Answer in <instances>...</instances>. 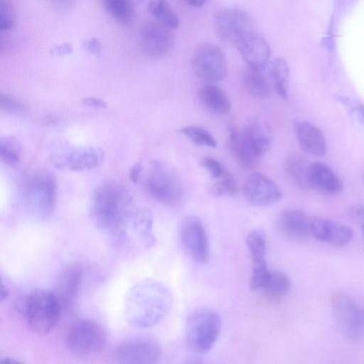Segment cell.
<instances>
[{
	"mask_svg": "<svg viewBox=\"0 0 364 364\" xmlns=\"http://www.w3.org/2000/svg\"><path fill=\"white\" fill-rule=\"evenodd\" d=\"M0 107L2 110L11 114H21L25 110V106L21 101L2 93L0 95Z\"/></svg>",
	"mask_w": 364,
	"mask_h": 364,
	"instance_id": "37",
	"label": "cell"
},
{
	"mask_svg": "<svg viewBox=\"0 0 364 364\" xmlns=\"http://www.w3.org/2000/svg\"><path fill=\"white\" fill-rule=\"evenodd\" d=\"M353 112L356 113L360 121L364 123V105L360 102L355 104Z\"/></svg>",
	"mask_w": 364,
	"mask_h": 364,
	"instance_id": "43",
	"label": "cell"
},
{
	"mask_svg": "<svg viewBox=\"0 0 364 364\" xmlns=\"http://www.w3.org/2000/svg\"><path fill=\"white\" fill-rule=\"evenodd\" d=\"M294 131L300 147L305 152L322 156L326 151V139L322 132L314 124L296 120L294 122Z\"/></svg>",
	"mask_w": 364,
	"mask_h": 364,
	"instance_id": "22",
	"label": "cell"
},
{
	"mask_svg": "<svg viewBox=\"0 0 364 364\" xmlns=\"http://www.w3.org/2000/svg\"><path fill=\"white\" fill-rule=\"evenodd\" d=\"M56 193V181L53 173L43 169L36 171L23 183V205L31 215L47 218L54 211Z\"/></svg>",
	"mask_w": 364,
	"mask_h": 364,
	"instance_id": "4",
	"label": "cell"
},
{
	"mask_svg": "<svg viewBox=\"0 0 364 364\" xmlns=\"http://www.w3.org/2000/svg\"><path fill=\"white\" fill-rule=\"evenodd\" d=\"M153 222L151 211L134 207L123 224L107 235L109 242L111 245L119 247L124 246L130 237H137L144 247L149 248L155 244Z\"/></svg>",
	"mask_w": 364,
	"mask_h": 364,
	"instance_id": "9",
	"label": "cell"
},
{
	"mask_svg": "<svg viewBox=\"0 0 364 364\" xmlns=\"http://www.w3.org/2000/svg\"><path fill=\"white\" fill-rule=\"evenodd\" d=\"M142 172V167L140 164H135L130 169L129 177L134 183H139Z\"/></svg>",
	"mask_w": 364,
	"mask_h": 364,
	"instance_id": "42",
	"label": "cell"
},
{
	"mask_svg": "<svg viewBox=\"0 0 364 364\" xmlns=\"http://www.w3.org/2000/svg\"><path fill=\"white\" fill-rule=\"evenodd\" d=\"M291 282L284 273L271 270L268 280L262 291L268 296L278 299L284 296L289 290Z\"/></svg>",
	"mask_w": 364,
	"mask_h": 364,
	"instance_id": "31",
	"label": "cell"
},
{
	"mask_svg": "<svg viewBox=\"0 0 364 364\" xmlns=\"http://www.w3.org/2000/svg\"><path fill=\"white\" fill-rule=\"evenodd\" d=\"M362 229H363V235H364V224L362 226Z\"/></svg>",
	"mask_w": 364,
	"mask_h": 364,
	"instance_id": "47",
	"label": "cell"
},
{
	"mask_svg": "<svg viewBox=\"0 0 364 364\" xmlns=\"http://www.w3.org/2000/svg\"><path fill=\"white\" fill-rule=\"evenodd\" d=\"M276 223L279 230L292 239H304L311 234V220L299 209L283 210L278 215Z\"/></svg>",
	"mask_w": 364,
	"mask_h": 364,
	"instance_id": "21",
	"label": "cell"
},
{
	"mask_svg": "<svg viewBox=\"0 0 364 364\" xmlns=\"http://www.w3.org/2000/svg\"><path fill=\"white\" fill-rule=\"evenodd\" d=\"M242 79L245 89L252 97L265 100L270 96V85L262 70L248 67L244 70Z\"/></svg>",
	"mask_w": 364,
	"mask_h": 364,
	"instance_id": "25",
	"label": "cell"
},
{
	"mask_svg": "<svg viewBox=\"0 0 364 364\" xmlns=\"http://www.w3.org/2000/svg\"><path fill=\"white\" fill-rule=\"evenodd\" d=\"M215 28L223 41L234 44L244 34L254 29L250 16L236 7L225 8L218 11L215 17Z\"/></svg>",
	"mask_w": 364,
	"mask_h": 364,
	"instance_id": "14",
	"label": "cell"
},
{
	"mask_svg": "<svg viewBox=\"0 0 364 364\" xmlns=\"http://www.w3.org/2000/svg\"><path fill=\"white\" fill-rule=\"evenodd\" d=\"M218 181L213 184L210 191L216 196H232L236 193L237 187L234 177L227 171L218 178Z\"/></svg>",
	"mask_w": 364,
	"mask_h": 364,
	"instance_id": "35",
	"label": "cell"
},
{
	"mask_svg": "<svg viewBox=\"0 0 364 364\" xmlns=\"http://www.w3.org/2000/svg\"><path fill=\"white\" fill-rule=\"evenodd\" d=\"M23 313L29 328L38 336H46L58 323L63 309L51 291L39 290L25 299Z\"/></svg>",
	"mask_w": 364,
	"mask_h": 364,
	"instance_id": "5",
	"label": "cell"
},
{
	"mask_svg": "<svg viewBox=\"0 0 364 364\" xmlns=\"http://www.w3.org/2000/svg\"><path fill=\"white\" fill-rule=\"evenodd\" d=\"M73 52V47L70 43H64L54 46L51 49V53L55 55H69Z\"/></svg>",
	"mask_w": 364,
	"mask_h": 364,
	"instance_id": "40",
	"label": "cell"
},
{
	"mask_svg": "<svg viewBox=\"0 0 364 364\" xmlns=\"http://www.w3.org/2000/svg\"><path fill=\"white\" fill-rule=\"evenodd\" d=\"M268 74L277 95L287 100L289 67L287 60L282 57L274 58L268 64Z\"/></svg>",
	"mask_w": 364,
	"mask_h": 364,
	"instance_id": "26",
	"label": "cell"
},
{
	"mask_svg": "<svg viewBox=\"0 0 364 364\" xmlns=\"http://www.w3.org/2000/svg\"><path fill=\"white\" fill-rule=\"evenodd\" d=\"M309 183L310 190L326 196L338 195L343 187L340 177L330 167L321 162L311 163Z\"/></svg>",
	"mask_w": 364,
	"mask_h": 364,
	"instance_id": "20",
	"label": "cell"
},
{
	"mask_svg": "<svg viewBox=\"0 0 364 364\" xmlns=\"http://www.w3.org/2000/svg\"><path fill=\"white\" fill-rule=\"evenodd\" d=\"M82 47L90 54L95 56L100 55L102 53V44L100 41L95 38L90 37L83 41Z\"/></svg>",
	"mask_w": 364,
	"mask_h": 364,
	"instance_id": "39",
	"label": "cell"
},
{
	"mask_svg": "<svg viewBox=\"0 0 364 364\" xmlns=\"http://www.w3.org/2000/svg\"><path fill=\"white\" fill-rule=\"evenodd\" d=\"M16 22L14 8L11 0H0V29L11 30Z\"/></svg>",
	"mask_w": 364,
	"mask_h": 364,
	"instance_id": "36",
	"label": "cell"
},
{
	"mask_svg": "<svg viewBox=\"0 0 364 364\" xmlns=\"http://www.w3.org/2000/svg\"><path fill=\"white\" fill-rule=\"evenodd\" d=\"M243 194L246 200L254 206L264 207L279 202L282 192L278 185L265 174L253 171L247 178Z\"/></svg>",
	"mask_w": 364,
	"mask_h": 364,
	"instance_id": "16",
	"label": "cell"
},
{
	"mask_svg": "<svg viewBox=\"0 0 364 364\" xmlns=\"http://www.w3.org/2000/svg\"><path fill=\"white\" fill-rule=\"evenodd\" d=\"M145 187L156 201L166 205L179 203L183 186L178 172L168 164L151 160L145 178Z\"/></svg>",
	"mask_w": 364,
	"mask_h": 364,
	"instance_id": "7",
	"label": "cell"
},
{
	"mask_svg": "<svg viewBox=\"0 0 364 364\" xmlns=\"http://www.w3.org/2000/svg\"><path fill=\"white\" fill-rule=\"evenodd\" d=\"M191 7L200 8L203 6L207 0H183Z\"/></svg>",
	"mask_w": 364,
	"mask_h": 364,
	"instance_id": "44",
	"label": "cell"
},
{
	"mask_svg": "<svg viewBox=\"0 0 364 364\" xmlns=\"http://www.w3.org/2000/svg\"><path fill=\"white\" fill-rule=\"evenodd\" d=\"M180 132L198 146L211 148H215L217 146L215 137L203 127L188 125L182 127Z\"/></svg>",
	"mask_w": 364,
	"mask_h": 364,
	"instance_id": "32",
	"label": "cell"
},
{
	"mask_svg": "<svg viewBox=\"0 0 364 364\" xmlns=\"http://www.w3.org/2000/svg\"><path fill=\"white\" fill-rule=\"evenodd\" d=\"M180 240L188 256L198 264L205 263L209 257V243L205 228L196 215L185 216L180 224Z\"/></svg>",
	"mask_w": 364,
	"mask_h": 364,
	"instance_id": "12",
	"label": "cell"
},
{
	"mask_svg": "<svg viewBox=\"0 0 364 364\" xmlns=\"http://www.w3.org/2000/svg\"><path fill=\"white\" fill-rule=\"evenodd\" d=\"M270 271L267 262L253 264L250 279V289L262 291L268 280Z\"/></svg>",
	"mask_w": 364,
	"mask_h": 364,
	"instance_id": "34",
	"label": "cell"
},
{
	"mask_svg": "<svg viewBox=\"0 0 364 364\" xmlns=\"http://www.w3.org/2000/svg\"><path fill=\"white\" fill-rule=\"evenodd\" d=\"M82 103L83 105L96 108H105L107 106L106 102L102 100L93 97H88L82 99Z\"/></svg>",
	"mask_w": 364,
	"mask_h": 364,
	"instance_id": "41",
	"label": "cell"
},
{
	"mask_svg": "<svg viewBox=\"0 0 364 364\" xmlns=\"http://www.w3.org/2000/svg\"><path fill=\"white\" fill-rule=\"evenodd\" d=\"M311 234L316 240L336 247L346 246L353 239V232L350 228L323 218L311 220Z\"/></svg>",
	"mask_w": 364,
	"mask_h": 364,
	"instance_id": "19",
	"label": "cell"
},
{
	"mask_svg": "<svg viewBox=\"0 0 364 364\" xmlns=\"http://www.w3.org/2000/svg\"><path fill=\"white\" fill-rule=\"evenodd\" d=\"M311 163L306 159L294 156L289 157L285 163V170L293 183L303 191H309V173Z\"/></svg>",
	"mask_w": 364,
	"mask_h": 364,
	"instance_id": "27",
	"label": "cell"
},
{
	"mask_svg": "<svg viewBox=\"0 0 364 364\" xmlns=\"http://www.w3.org/2000/svg\"><path fill=\"white\" fill-rule=\"evenodd\" d=\"M106 341V333L100 324L92 320L81 319L70 328L65 342L73 353L85 356L101 352Z\"/></svg>",
	"mask_w": 364,
	"mask_h": 364,
	"instance_id": "10",
	"label": "cell"
},
{
	"mask_svg": "<svg viewBox=\"0 0 364 364\" xmlns=\"http://www.w3.org/2000/svg\"><path fill=\"white\" fill-rule=\"evenodd\" d=\"M173 29L157 21L144 23L139 33L142 50L151 57L159 58L168 55L175 45Z\"/></svg>",
	"mask_w": 364,
	"mask_h": 364,
	"instance_id": "13",
	"label": "cell"
},
{
	"mask_svg": "<svg viewBox=\"0 0 364 364\" xmlns=\"http://www.w3.org/2000/svg\"><path fill=\"white\" fill-rule=\"evenodd\" d=\"M245 243L252 264L266 262L267 236L263 230L256 228L249 232Z\"/></svg>",
	"mask_w": 364,
	"mask_h": 364,
	"instance_id": "30",
	"label": "cell"
},
{
	"mask_svg": "<svg viewBox=\"0 0 364 364\" xmlns=\"http://www.w3.org/2000/svg\"><path fill=\"white\" fill-rule=\"evenodd\" d=\"M161 355L159 344L152 338H137L120 343L114 351V358L119 363L151 364Z\"/></svg>",
	"mask_w": 364,
	"mask_h": 364,
	"instance_id": "15",
	"label": "cell"
},
{
	"mask_svg": "<svg viewBox=\"0 0 364 364\" xmlns=\"http://www.w3.org/2000/svg\"><path fill=\"white\" fill-rule=\"evenodd\" d=\"M147 9L149 14L164 25L172 29L180 26V20L171 8L168 0H149Z\"/></svg>",
	"mask_w": 364,
	"mask_h": 364,
	"instance_id": "29",
	"label": "cell"
},
{
	"mask_svg": "<svg viewBox=\"0 0 364 364\" xmlns=\"http://www.w3.org/2000/svg\"><path fill=\"white\" fill-rule=\"evenodd\" d=\"M218 314L209 308H199L187 318L185 336L188 347L194 352L205 353L216 343L221 330Z\"/></svg>",
	"mask_w": 364,
	"mask_h": 364,
	"instance_id": "6",
	"label": "cell"
},
{
	"mask_svg": "<svg viewBox=\"0 0 364 364\" xmlns=\"http://www.w3.org/2000/svg\"><path fill=\"white\" fill-rule=\"evenodd\" d=\"M133 208L132 198L124 188L109 181L94 191L90 215L97 228L109 234L123 224Z\"/></svg>",
	"mask_w": 364,
	"mask_h": 364,
	"instance_id": "2",
	"label": "cell"
},
{
	"mask_svg": "<svg viewBox=\"0 0 364 364\" xmlns=\"http://www.w3.org/2000/svg\"><path fill=\"white\" fill-rule=\"evenodd\" d=\"M172 303V294L165 284L146 279L135 284L127 292L124 304V317L134 328H149L167 315Z\"/></svg>",
	"mask_w": 364,
	"mask_h": 364,
	"instance_id": "1",
	"label": "cell"
},
{
	"mask_svg": "<svg viewBox=\"0 0 364 364\" xmlns=\"http://www.w3.org/2000/svg\"><path fill=\"white\" fill-rule=\"evenodd\" d=\"M8 295H9V291L7 290L6 287H4V284L1 283V293H0V300H1V301H3L4 299H6L7 298Z\"/></svg>",
	"mask_w": 364,
	"mask_h": 364,
	"instance_id": "45",
	"label": "cell"
},
{
	"mask_svg": "<svg viewBox=\"0 0 364 364\" xmlns=\"http://www.w3.org/2000/svg\"><path fill=\"white\" fill-rule=\"evenodd\" d=\"M196 75L205 82H217L225 77L228 64L222 49L213 43L200 46L191 60Z\"/></svg>",
	"mask_w": 364,
	"mask_h": 364,
	"instance_id": "11",
	"label": "cell"
},
{
	"mask_svg": "<svg viewBox=\"0 0 364 364\" xmlns=\"http://www.w3.org/2000/svg\"><path fill=\"white\" fill-rule=\"evenodd\" d=\"M104 161V154L98 148H70L65 159L64 167L76 172L89 171L100 166Z\"/></svg>",
	"mask_w": 364,
	"mask_h": 364,
	"instance_id": "23",
	"label": "cell"
},
{
	"mask_svg": "<svg viewBox=\"0 0 364 364\" xmlns=\"http://www.w3.org/2000/svg\"><path fill=\"white\" fill-rule=\"evenodd\" d=\"M198 97L203 106L210 112L225 116L231 111V103L225 92L215 85H205L198 92Z\"/></svg>",
	"mask_w": 364,
	"mask_h": 364,
	"instance_id": "24",
	"label": "cell"
},
{
	"mask_svg": "<svg viewBox=\"0 0 364 364\" xmlns=\"http://www.w3.org/2000/svg\"><path fill=\"white\" fill-rule=\"evenodd\" d=\"M200 164L209 172L211 178L213 179L220 178L226 171L220 161L210 156L203 158L200 161Z\"/></svg>",
	"mask_w": 364,
	"mask_h": 364,
	"instance_id": "38",
	"label": "cell"
},
{
	"mask_svg": "<svg viewBox=\"0 0 364 364\" xmlns=\"http://www.w3.org/2000/svg\"><path fill=\"white\" fill-rule=\"evenodd\" d=\"M228 144L237 163L244 169L256 168L260 159L269 149L273 135L269 126L259 119H252L240 130L231 122L228 126Z\"/></svg>",
	"mask_w": 364,
	"mask_h": 364,
	"instance_id": "3",
	"label": "cell"
},
{
	"mask_svg": "<svg viewBox=\"0 0 364 364\" xmlns=\"http://www.w3.org/2000/svg\"><path fill=\"white\" fill-rule=\"evenodd\" d=\"M235 45L248 67L263 70L269 64L271 54L269 45L254 29L244 34Z\"/></svg>",
	"mask_w": 364,
	"mask_h": 364,
	"instance_id": "17",
	"label": "cell"
},
{
	"mask_svg": "<svg viewBox=\"0 0 364 364\" xmlns=\"http://www.w3.org/2000/svg\"><path fill=\"white\" fill-rule=\"evenodd\" d=\"M1 362L9 363V364H11H11H16V363H20L18 360H14V359H11V358H5L4 360H1Z\"/></svg>",
	"mask_w": 364,
	"mask_h": 364,
	"instance_id": "46",
	"label": "cell"
},
{
	"mask_svg": "<svg viewBox=\"0 0 364 364\" xmlns=\"http://www.w3.org/2000/svg\"><path fill=\"white\" fill-rule=\"evenodd\" d=\"M109 16L122 25H129L134 18L133 0H102Z\"/></svg>",
	"mask_w": 364,
	"mask_h": 364,
	"instance_id": "28",
	"label": "cell"
},
{
	"mask_svg": "<svg viewBox=\"0 0 364 364\" xmlns=\"http://www.w3.org/2000/svg\"><path fill=\"white\" fill-rule=\"evenodd\" d=\"M331 311L341 333L350 340L364 338V308L346 293L335 294Z\"/></svg>",
	"mask_w": 364,
	"mask_h": 364,
	"instance_id": "8",
	"label": "cell"
},
{
	"mask_svg": "<svg viewBox=\"0 0 364 364\" xmlns=\"http://www.w3.org/2000/svg\"><path fill=\"white\" fill-rule=\"evenodd\" d=\"M21 146L19 141L12 136H4L0 139V156L7 165H14L20 160Z\"/></svg>",
	"mask_w": 364,
	"mask_h": 364,
	"instance_id": "33",
	"label": "cell"
},
{
	"mask_svg": "<svg viewBox=\"0 0 364 364\" xmlns=\"http://www.w3.org/2000/svg\"><path fill=\"white\" fill-rule=\"evenodd\" d=\"M82 279V271L78 264H69L58 274L51 291L58 300L63 311L69 310L75 301Z\"/></svg>",
	"mask_w": 364,
	"mask_h": 364,
	"instance_id": "18",
	"label": "cell"
}]
</instances>
